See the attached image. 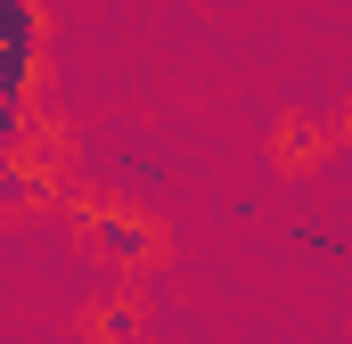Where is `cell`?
I'll return each mask as SVG.
<instances>
[{"instance_id": "2", "label": "cell", "mask_w": 352, "mask_h": 344, "mask_svg": "<svg viewBox=\"0 0 352 344\" xmlns=\"http://www.w3.org/2000/svg\"><path fill=\"white\" fill-rule=\"evenodd\" d=\"M90 246H98L107 262H148L156 255L148 222H131V213H90Z\"/></svg>"}, {"instance_id": "1", "label": "cell", "mask_w": 352, "mask_h": 344, "mask_svg": "<svg viewBox=\"0 0 352 344\" xmlns=\"http://www.w3.org/2000/svg\"><path fill=\"white\" fill-rule=\"evenodd\" d=\"M33 66H41V8L0 0V140L8 148H25V123H33Z\"/></svg>"}, {"instance_id": "3", "label": "cell", "mask_w": 352, "mask_h": 344, "mask_svg": "<svg viewBox=\"0 0 352 344\" xmlns=\"http://www.w3.org/2000/svg\"><path fill=\"white\" fill-rule=\"evenodd\" d=\"M0 205H8V213L41 205V172H33V164H8V172H0Z\"/></svg>"}, {"instance_id": "4", "label": "cell", "mask_w": 352, "mask_h": 344, "mask_svg": "<svg viewBox=\"0 0 352 344\" xmlns=\"http://www.w3.org/2000/svg\"><path fill=\"white\" fill-rule=\"evenodd\" d=\"M8 344H25V336H8Z\"/></svg>"}]
</instances>
